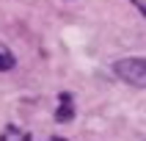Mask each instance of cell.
I'll return each instance as SVG.
<instances>
[{"instance_id": "1", "label": "cell", "mask_w": 146, "mask_h": 141, "mask_svg": "<svg viewBox=\"0 0 146 141\" xmlns=\"http://www.w3.org/2000/svg\"><path fill=\"white\" fill-rule=\"evenodd\" d=\"M113 75L135 89H146V58H121L113 64Z\"/></svg>"}, {"instance_id": "6", "label": "cell", "mask_w": 146, "mask_h": 141, "mask_svg": "<svg viewBox=\"0 0 146 141\" xmlns=\"http://www.w3.org/2000/svg\"><path fill=\"white\" fill-rule=\"evenodd\" d=\"M50 141H66V138H50Z\"/></svg>"}, {"instance_id": "2", "label": "cell", "mask_w": 146, "mask_h": 141, "mask_svg": "<svg viewBox=\"0 0 146 141\" xmlns=\"http://www.w3.org/2000/svg\"><path fill=\"white\" fill-rule=\"evenodd\" d=\"M74 116V105H72V94L69 91H64L61 94V108L55 111V122H69Z\"/></svg>"}, {"instance_id": "3", "label": "cell", "mask_w": 146, "mask_h": 141, "mask_svg": "<svg viewBox=\"0 0 146 141\" xmlns=\"http://www.w3.org/2000/svg\"><path fill=\"white\" fill-rule=\"evenodd\" d=\"M0 141H31V136L25 130H19V127H14V124H8L6 130L0 133Z\"/></svg>"}, {"instance_id": "4", "label": "cell", "mask_w": 146, "mask_h": 141, "mask_svg": "<svg viewBox=\"0 0 146 141\" xmlns=\"http://www.w3.org/2000/svg\"><path fill=\"white\" fill-rule=\"evenodd\" d=\"M14 64H17V58H14V53L0 41V72H8V69H14Z\"/></svg>"}, {"instance_id": "5", "label": "cell", "mask_w": 146, "mask_h": 141, "mask_svg": "<svg viewBox=\"0 0 146 141\" xmlns=\"http://www.w3.org/2000/svg\"><path fill=\"white\" fill-rule=\"evenodd\" d=\"M135 6H138V11H141V17H146V0H132Z\"/></svg>"}]
</instances>
